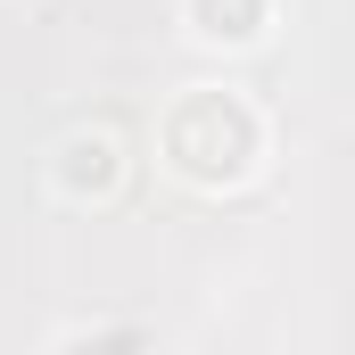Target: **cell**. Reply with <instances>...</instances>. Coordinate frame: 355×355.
Masks as SVG:
<instances>
[{
    "label": "cell",
    "mask_w": 355,
    "mask_h": 355,
    "mask_svg": "<svg viewBox=\"0 0 355 355\" xmlns=\"http://www.w3.org/2000/svg\"><path fill=\"white\" fill-rule=\"evenodd\" d=\"M265 149H272V124L240 83H182L157 116V166L207 198L248 190L265 174Z\"/></svg>",
    "instance_id": "6da1fadb"
},
{
    "label": "cell",
    "mask_w": 355,
    "mask_h": 355,
    "mask_svg": "<svg viewBox=\"0 0 355 355\" xmlns=\"http://www.w3.org/2000/svg\"><path fill=\"white\" fill-rule=\"evenodd\" d=\"M182 33H190L198 50L240 58V50H257L272 33V0H182Z\"/></svg>",
    "instance_id": "3957f363"
},
{
    "label": "cell",
    "mask_w": 355,
    "mask_h": 355,
    "mask_svg": "<svg viewBox=\"0 0 355 355\" xmlns=\"http://www.w3.org/2000/svg\"><path fill=\"white\" fill-rule=\"evenodd\" d=\"M50 190H58L67 207H99V198H116V190H124V141H116L107 124H75V132H58V149H50Z\"/></svg>",
    "instance_id": "7a4b0ae2"
}]
</instances>
